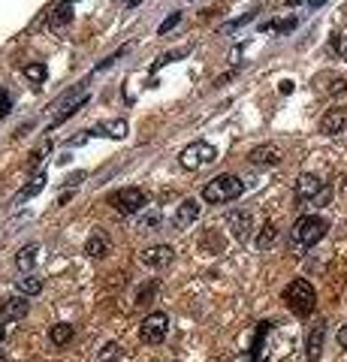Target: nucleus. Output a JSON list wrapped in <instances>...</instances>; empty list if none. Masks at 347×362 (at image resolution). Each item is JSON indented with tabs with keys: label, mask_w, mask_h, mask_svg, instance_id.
<instances>
[{
	"label": "nucleus",
	"mask_w": 347,
	"mask_h": 362,
	"mask_svg": "<svg viewBox=\"0 0 347 362\" xmlns=\"http://www.w3.org/2000/svg\"><path fill=\"white\" fill-rule=\"evenodd\" d=\"M284 302L296 317H308V314H314V308H317V293L305 278H296L284 287Z\"/></svg>",
	"instance_id": "f257e3e1"
},
{
	"label": "nucleus",
	"mask_w": 347,
	"mask_h": 362,
	"mask_svg": "<svg viewBox=\"0 0 347 362\" xmlns=\"http://www.w3.org/2000/svg\"><path fill=\"white\" fill-rule=\"evenodd\" d=\"M326 230H330L326 217H320V215H302L293 224V230H290V242L296 247H314L326 236Z\"/></svg>",
	"instance_id": "f03ea898"
},
{
	"label": "nucleus",
	"mask_w": 347,
	"mask_h": 362,
	"mask_svg": "<svg viewBox=\"0 0 347 362\" xmlns=\"http://www.w3.org/2000/svg\"><path fill=\"white\" fill-rule=\"evenodd\" d=\"M242 190H245V184L239 175H218L202 187V199L211 205H220V203H229V199H239Z\"/></svg>",
	"instance_id": "7ed1b4c3"
},
{
	"label": "nucleus",
	"mask_w": 347,
	"mask_h": 362,
	"mask_svg": "<svg viewBox=\"0 0 347 362\" xmlns=\"http://www.w3.org/2000/svg\"><path fill=\"white\" fill-rule=\"evenodd\" d=\"M181 160V166L190 169V173H197V169H206L211 166L218 160V148L215 145H208V142H190V145L178 154Z\"/></svg>",
	"instance_id": "20e7f679"
},
{
	"label": "nucleus",
	"mask_w": 347,
	"mask_h": 362,
	"mask_svg": "<svg viewBox=\"0 0 347 362\" xmlns=\"http://www.w3.org/2000/svg\"><path fill=\"white\" fill-rule=\"evenodd\" d=\"M112 205L118 208L124 217L142 215L148 208V194H146V190H139V187H121L118 194L112 196Z\"/></svg>",
	"instance_id": "39448f33"
},
{
	"label": "nucleus",
	"mask_w": 347,
	"mask_h": 362,
	"mask_svg": "<svg viewBox=\"0 0 347 362\" xmlns=\"http://www.w3.org/2000/svg\"><path fill=\"white\" fill-rule=\"evenodd\" d=\"M91 100V91L88 88H85V85H79V88H76L73 94H70V97H66V100H61V103H57V115L52 118V124H49V127H57V124H64L66 118H73L76 115V112H79L82 106H85V103H88Z\"/></svg>",
	"instance_id": "423d86ee"
},
{
	"label": "nucleus",
	"mask_w": 347,
	"mask_h": 362,
	"mask_svg": "<svg viewBox=\"0 0 347 362\" xmlns=\"http://www.w3.org/2000/svg\"><path fill=\"white\" fill-rule=\"evenodd\" d=\"M167 332H169V317L163 311H154V314H148V317L142 320L139 338L146 341V345H157V341L167 338Z\"/></svg>",
	"instance_id": "0eeeda50"
},
{
	"label": "nucleus",
	"mask_w": 347,
	"mask_h": 362,
	"mask_svg": "<svg viewBox=\"0 0 347 362\" xmlns=\"http://www.w3.org/2000/svg\"><path fill=\"white\" fill-rule=\"evenodd\" d=\"M326 184L317 175H311V173H305V175H299L296 178V187H293V194H296V199L299 203H314L317 199V194H320Z\"/></svg>",
	"instance_id": "6e6552de"
},
{
	"label": "nucleus",
	"mask_w": 347,
	"mask_h": 362,
	"mask_svg": "<svg viewBox=\"0 0 347 362\" xmlns=\"http://www.w3.org/2000/svg\"><path fill=\"white\" fill-rule=\"evenodd\" d=\"M172 256H176V251H172L169 245H154L148 251L139 254V260H142V266H148V269H163V266L172 263Z\"/></svg>",
	"instance_id": "1a4fd4ad"
},
{
	"label": "nucleus",
	"mask_w": 347,
	"mask_h": 362,
	"mask_svg": "<svg viewBox=\"0 0 347 362\" xmlns=\"http://www.w3.org/2000/svg\"><path fill=\"white\" fill-rule=\"evenodd\" d=\"M323 338H326V320H317L311 332H308V338H305V356L308 362H317L323 354Z\"/></svg>",
	"instance_id": "9d476101"
},
{
	"label": "nucleus",
	"mask_w": 347,
	"mask_h": 362,
	"mask_svg": "<svg viewBox=\"0 0 347 362\" xmlns=\"http://www.w3.org/2000/svg\"><path fill=\"white\" fill-rule=\"evenodd\" d=\"M70 24H73V3L61 0V3L52 6V13H49V27L55 34H64Z\"/></svg>",
	"instance_id": "9b49d317"
},
{
	"label": "nucleus",
	"mask_w": 347,
	"mask_h": 362,
	"mask_svg": "<svg viewBox=\"0 0 347 362\" xmlns=\"http://www.w3.org/2000/svg\"><path fill=\"white\" fill-rule=\"evenodd\" d=\"M27 311H31L27 296H9L0 302V317L3 320H22V317H27Z\"/></svg>",
	"instance_id": "f8f14e48"
},
{
	"label": "nucleus",
	"mask_w": 347,
	"mask_h": 362,
	"mask_svg": "<svg viewBox=\"0 0 347 362\" xmlns=\"http://www.w3.org/2000/svg\"><path fill=\"white\" fill-rule=\"evenodd\" d=\"M344 127H347V109L335 106L320 118V133L323 136H335V133H341Z\"/></svg>",
	"instance_id": "ddd939ff"
},
{
	"label": "nucleus",
	"mask_w": 347,
	"mask_h": 362,
	"mask_svg": "<svg viewBox=\"0 0 347 362\" xmlns=\"http://www.w3.org/2000/svg\"><path fill=\"white\" fill-rule=\"evenodd\" d=\"M199 217V199H194V196H187L185 203L178 205V212H176V217H172V224L178 226V230H185V226H190Z\"/></svg>",
	"instance_id": "4468645a"
},
{
	"label": "nucleus",
	"mask_w": 347,
	"mask_h": 362,
	"mask_svg": "<svg viewBox=\"0 0 347 362\" xmlns=\"http://www.w3.org/2000/svg\"><path fill=\"white\" fill-rule=\"evenodd\" d=\"M227 224H229V230H233V236L239 242H245L250 230H254V217H250V212H233L227 217Z\"/></svg>",
	"instance_id": "2eb2a0df"
},
{
	"label": "nucleus",
	"mask_w": 347,
	"mask_h": 362,
	"mask_svg": "<svg viewBox=\"0 0 347 362\" xmlns=\"http://www.w3.org/2000/svg\"><path fill=\"white\" fill-rule=\"evenodd\" d=\"M248 157H250L254 166H278L281 164V151H278L275 145H257Z\"/></svg>",
	"instance_id": "dca6fc26"
},
{
	"label": "nucleus",
	"mask_w": 347,
	"mask_h": 362,
	"mask_svg": "<svg viewBox=\"0 0 347 362\" xmlns=\"http://www.w3.org/2000/svg\"><path fill=\"white\" fill-rule=\"evenodd\" d=\"M91 136L124 139V136H127V121H124V118H118V121H106V124H97V127H91Z\"/></svg>",
	"instance_id": "f3484780"
},
{
	"label": "nucleus",
	"mask_w": 347,
	"mask_h": 362,
	"mask_svg": "<svg viewBox=\"0 0 347 362\" xmlns=\"http://www.w3.org/2000/svg\"><path fill=\"white\" fill-rule=\"evenodd\" d=\"M85 254L94 256V260H103V256L109 254V239H106V233L94 230V233L88 236V242H85Z\"/></svg>",
	"instance_id": "a211bd4d"
},
{
	"label": "nucleus",
	"mask_w": 347,
	"mask_h": 362,
	"mask_svg": "<svg viewBox=\"0 0 347 362\" xmlns=\"http://www.w3.org/2000/svg\"><path fill=\"white\" fill-rule=\"evenodd\" d=\"M45 181H49V178H45V173L34 175V178L27 181V184H24V187H22V190H18V194H15V205H24V203H27V199H31V196H36V194H40V190L45 187Z\"/></svg>",
	"instance_id": "6ab92c4d"
},
{
	"label": "nucleus",
	"mask_w": 347,
	"mask_h": 362,
	"mask_svg": "<svg viewBox=\"0 0 347 362\" xmlns=\"http://www.w3.org/2000/svg\"><path fill=\"white\" fill-rule=\"evenodd\" d=\"M73 335H76V329L70 326V323H55V326L49 329V338H52L55 347H66L73 341Z\"/></svg>",
	"instance_id": "aec40b11"
},
{
	"label": "nucleus",
	"mask_w": 347,
	"mask_h": 362,
	"mask_svg": "<svg viewBox=\"0 0 347 362\" xmlns=\"http://www.w3.org/2000/svg\"><path fill=\"white\" fill-rule=\"evenodd\" d=\"M36 254H40V245H24L22 251H18V256H15L18 269H22V272H31L34 266H36Z\"/></svg>",
	"instance_id": "412c9836"
},
{
	"label": "nucleus",
	"mask_w": 347,
	"mask_h": 362,
	"mask_svg": "<svg viewBox=\"0 0 347 362\" xmlns=\"http://www.w3.org/2000/svg\"><path fill=\"white\" fill-rule=\"evenodd\" d=\"M15 287L22 296H36V293L43 290V278H36V275H22V278L15 281Z\"/></svg>",
	"instance_id": "4be33fe9"
},
{
	"label": "nucleus",
	"mask_w": 347,
	"mask_h": 362,
	"mask_svg": "<svg viewBox=\"0 0 347 362\" xmlns=\"http://www.w3.org/2000/svg\"><path fill=\"white\" fill-rule=\"evenodd\" d=\"M160 224H163V212H157V208H146V212L139 215V230H142V233L157 230Z\"/></svg>",
	"instance_id": "5701e85b"
},
{
	"label": "nucleus",
	"mask_w": 347,
	"mask_h": 362,
	"mask_svg": "<svg viewBox=\"0 0 347 362\" xmlns=\"http://www.w3.org/2000/svg\"><path fill=\"white\" fill-rule=\"evenodd\" d=\"M22 73H24V79L31 82V85H43L45 82V75H49V70H45V64H24L22 66Z\"/></svg>",
	"instance_id": "b1692460"
},
{
	"label": "nucleus",
	"mask_w": 347,
	"mask_h": 362,
	"mask_svg": "<svg viewBox=\"0 0 347 362\" xmlns=\"http://www.w3.org/2000/svg\"><path fill=\"white\" fill-rule=\"evenodd\" d=\"M275 239H278V226L266 224L263 230H260V236H257V247H260V251H269V247L275 245Z\"/></svg>",
	"instance_id": "393cba45"
},
{
	"label": "nucleus",
	"mask_w": 347,
	"mask_h": 362,
	"mask_svg": "<svg viewBox=\"0 0 347 362\" xmlns=\"http://www.w3.org/2000/svg\"><path fill=\"white\" fill-rule=\"evenodd\" d=\"M293 27H296V18H287V22H266V24H260V34H272V31L290 34Z\"/></svg>",
	"instance_id": "a878e982"
},
{
	"label": "nucleus",
	"mask_w": 347,
	"mask_h": 362,
	"mask_svg": "<svg viewBox=\"0 0 347 362\" xmlns=\"http://www.w3.org/2000/svg\"><path fill=\"white\" fill-rule=\"evenodd\" d=\"M49 151H52V142H43L40 148H34V151H31V160H27V169H36V166H40L43 160L49 157Z\"/></svg>",
	"instance_id": "bb28decb"
},
{
	"label": "nucleus",
	"mask_w": 347,
	"mask_h": 362,
	"mask_svg": "<svg viewBox=\"0 0 347 362\" xmlns=\"http://www.w3.org/2000/svg\"><path fill=\"white\" fill-rule=\"evenodd\" d=\"M257 13H260V9H250V13H245L242 18H233V22H229V24H224V34L236 31V27H242V24H248V22H254V18H257Z\"/></svg>",
	"instance_id": "cd10ccee"
},
{
	"label": "nucleus",
	"mask_w": 347,
	"mask_h": 362,
	"mask_svg": "<svg viewBox=\"0 0 347 362\" xmlns=\"http://www.w3.org/2000/svg\"><path fill=\"white\" fill-rule=\"evenodd\" d=\"M187 52H190V49H176V52H167V55H160V58L154 61V66H151V70H157V66H163V64H172L176 58H185Z\"/></svg>",
	"instance_id": "c85d7f7f"
},
{
	"label": "nucleus",
	"mask_w": 347,
	"mask_h": 362,
	"mask_svg": "<svg viewBox=\"0 0 347 362\" xmlns=\"http://www.w3.org/2000/svg\"><path fill=\"white\" fill-rule=\"evenodd\" d=\"M332 49L339 52V58H344L347 61V27L341 34H335V40H332Z\"/></svg>",
	"instance_id": "c756f323"
},
{
	"label": "nucleus",
	"mask_w": 347,
	"mask_h": 362,
	"mask_svg": "<svg viewBox=\"0 0 347 362\" xmlns=\"http://www.w3.org/2000/svg\"><path fill=\"white\" fill-rule=\"evenodd\" d=\"M178 24H181V13H172V15L167 18V22H163V24L157 27V34H160V36H167L169 31H176Z\"/></svg>",
	"instance_id": "7c9ffc66"
},
{
	"label": "nucleus",
	"mask_w": 347,
	"mask_h": 362,
	"mask_svg": "<svg viewBox=\"0 0 347 362\" xmlns=\"http://www.w3.org/2000/svg\"><path fill=\"white\" fill-rule=\"evenodd\" d=\"M115 359H121V345H106L103 347V354H100V362H115Z\"/></svg>",
	"instance_id": "2f4dec72"
},
{
	"label": "nucleus",
	"mask_w": 347,
	"mask_h": 362,
	"mask_svg": "<svg viewBox=\"0 0 347 362\" xmlns=\"http://www.w3.org/2000/svg\"><path fill=\"white\" fill-rule=\"evenodd\" d=\"M154 293H157V284H148L146 290H139V296H136V305H151Z\"/></svg>",
	"instance_id": "473e14b6"
},
{
	"label": "nucleus",
	"mask_w": 347,
	"mask_h": 362,
	"mask_svg": "<svg viewBox=\"0 0 347 362\" xmlns=\"http://www.w3.org/2000/svg\"><path fill=\"white\" fill-rule=\"evenodd\" d=\"M9 112H13V100H9L6 91H0V118H6Z\"/></svg>",
	"instance_id": "72a5a7b5"
},
{
	"label": "nucleus",
	"mask_w": 347,
	"mask_h": 362,
	"mask_svg": "<svg viewBox=\"0 0 347 362\" xmlns=\"http://www.w3.org/2000/svg\"><path fill=\"white\" fill-rule=\"evenodd\" d=\"M330 199H332V187L326 184V187L320 190V194H317V199H314L311 205H317V208H320V205H326V203H330Z\"/></svg>",
	"instance_id": "f704fd0d"
},
{
	"label": "nucleus",
	"mask_w": 347,
	"mask_h": 362,
	"mask_svg": "<svg viewBox=\"0 0 347 362\" xmlns=\"http://www.w3.org/2000/svg\"><path fill=\"white\" fill-rule=\"evenodd\" d=\"M339 345H341V347L347 350V323H344V326L339 329Z\"/></svg>",
	"instance_id": "c9c22d12"
},
{
	"label": "nucleus",
	"mask_w": 347,
	"mask_h": 362,
	"mask_svg": "<svg viewBox=\"0 0 347 362\" xmlns=\"http://www.w3.org/2000/svg\"><path fill=\"white\" fill-rule=\"evenodd\" d=\"M281 94H293V82H281Z\"/></svg>",
	"instance_id": "e433bc0d"
},
{
	"label": "nucleus",
	"mask_w": 347,
	"mask_h": 362,
	"mask_svg": "<svg viewBox=\"0 0 347 362\" xmlns=\"http://www.w3.org/2000/svg\"><path fill=\"white\" fill-rule=\"evenodd\" d=\"M326 3V0H308V6H311V9H317V6H323Z\"/></svg>",
	"instance_id": "4c0bfd02"
},
{
	"label": "nucleus",
	"mask_w": 347,
	"mask_h": 362,
	"mask_svg": "<svg viewBox=\"0 0 347 362\" xmlns=\"http://www.w3.org/2000/svg\"><path fill=\"white\" fill-rule=\"evenodd\" d=\"M299 3H305V0H287V6H299Z\"/></svg>",
	"instance_id": "58836bf2"
},
{
	"label": "nucleus",
	"mask_w": 347,
	"mask_h": 362,
	"mask_svg": "<svg viewBox=\"0 0 347 362\" xmlns=\"http://www.w3.org/2000/svg\"><path fill=\"white\" fill-rule=\"evenodd\" d=\"M142 3V0H127V6H139Z\"/></svg>",
	"instance_id": "ea45409f"
},
{
	"label": "nucleus",
	"mask_w": 347,
	"mask_h": 362,
	"mask_svg": "<svg viewBox=\"0 0 347 362\" xmlns=\"http://www.w3.org/2000/svg\"><path fill=\"white\" fill-rule=\"evenodd\" d=\"M3 338H6V329H3V326H0V341H3Z\"/></svg>",
	"instance_id": "a19ab883"
},
{
	"label": "nucleus",
	"mask_w": 347,
	"mask_h": 362,
	"mask_svg": "<svg viewBox=\"0 0 347 362\" xmlns=\"http://www.w3.org/2000/svg\"><path fill=\"white\" fill-rule=\"evenodd\" d=\"M66 3H76V0H66Z\"/></svg>",
	"instance_id": "79ce46f5"
}]
</instances>
